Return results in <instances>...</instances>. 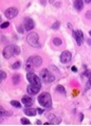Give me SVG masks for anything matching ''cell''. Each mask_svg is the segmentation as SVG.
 Masks as SVG:
<instances>
[{"instance_id": "e575fe53", "label": "cell", "mask_w": 91, "mask_h": 126, "mask_svg": "<svg viewBox=\"0 0 91 126\" xmlns=\"http://www.w3.org/2000/svg\"><path fill=\"white\" fill-rule=\"evenodd\" d=\"M89 34H90V36H91V31H90V32H89Z\"/></svg>"}, {"instance_id": "83f0119b", "label": "cell", "mask_w": 91, "mask_h": 126, "mask_svg": "<svg viewBox=\"0 0 91 126\" xmlns=\"http://www.w3.org/2000/svg\"><path fill=\"white\" fill-rule=\"evenodd\" d=\"M87 43H88L90 46H91V39H87Z\"/></svg>"}, {"instance_id": "f546056e", "label": "cell", "mask_w": 91, "mask_h": 126, "mask_svg": "<svg viewBox=\"0 0 91 126\" xmlns=\"http://www.w3.org/2000/svg\"><path fill=\"white\" fill-rule=\"evenodd\" d=\"M37 111H38L39 113H43V110H41V109H37Z\"/></svg>"}, {"instance_id": "4dcf8cb0", "label": "cell", "mask_w": 91, "mask_h": 126, "mask_svg": "<svg viewBox=\"0 0 91 126\" xmlns=\"http://www.w3.org/2000/svg\"><path fill=\"white\" fill-rule=\"evenodd\" d=\"M36 123H37V125H41V122H40V121H37Z\"/></svg>"}, {"instance_id": "30bf717a", "label": "cell", "mask_w": 91, "mask_h": 126, "mask_svg": "<svg viewBox=\"0 0 91 126\" xmlns=\"http://www.w3.org/2000/svg\"><path fill=\"white\" fill-rule=\"evenodd\" d=\"M23 26H24V29L27 31H31V30L34 29L35 22L31 18H26L24 19V22H23Z\"/></svg>"}, {"instance_id": "8fae6325", "label": "cell", "mask_w": 91, "mask_h": 126, "mask_svg": "<svg viewBox=\"0 0 91 126\" xmlns=\"http://www.w3.org/2000/svg\"><path fill=\"white\" fill-rule=\"evenodd\" d=\"M47 118H48V120L50 121L52 124H55V125H57V124H59L61 122V118H57L56 115L53 114V113H49L47 115Z\"/></svg>"}, {"instance_id": "e0dca14e", "label": "cell", "mask_w": 91, "mask_h": 126, "mask_svg": "<svg viewBox=\"0 0 91 126\" xmlns=\"http://www.w3.org/2000/svg\"><path fill=\"white\" fill-rule=\"evenodd\" d=\"M19 80H20L19 74H14V75H13V83L15 84V85H17V84L19 83Z\"/></svg>"}, {"instance_id": "8992f818", "label": "cell", "mask_w": 91, "mask_h": 126, "mask_svg": "<svg viewBox=\"0 0 91 126\" xmlns=\"http://www.w3.org/2000/svg\"><path fill=\"white\" fill-rule=\"evenodd\" d=\"M40 79H43L45 83H52V82H54L55 76L52 74L48 69H43L40 71Z\"/></svg>"}, {"instance_id": "ffe728a7", "label": "cell", "mask_w": 91, "mask_h": 126, "mask_svg": "<svg viewBox=\"0 0 91 126\" xmlns=\"http://www.w3.org/2000/svg\"><path fill=\"white\" fill-rule=\"evenodd\" d=\"M20 122H21V124H22V125H30V124H31V122L28 120L27 118H22L21 120H20Z\"/></svg>"}, {"instance_id": "f1b7e54d", "label": "cell", "mask_w": 91, "mask_h": 126, "mask_svg": "<svg viewBox=\"0 0 91 126\" xmlns=\"http://www.w3.org/2000/svg\"><path fill=\"white\" fill-rule=\"evenodd\" d=\"M72 71L75 72V71H76V67H72Z\"/></svg>"}, {"instance_id": "6da1fadb", "label": "cell", "mask_w": 91, "mask_h": 126, "mask_svg": "<svg viewBox=\"0 0 91 126\" xmlns=\"http://www.w3.org/2000/svg\"><path fill=\"white\" fill-rule=\"evenodd\" d=\"M43 64V59H41L40 56L38 55H34V56H31L27 62V66H26V69L27 71H33L34 68H37Z\"/></svg>"}, {"instance_id": "cb8c5ba5", "label": "cell", "mask_w": 91, "mask_h": 126, "mask_svg": "<svg viewBox=\"0 0 91 126\" xmlns=\"http://www.w3.org/2000/svg\"><path fill=\"white\" fill-rule=\"evenodd\" d=\"M10 26V22H3V23H1V29H5V28H8Z\"/></svg>"}, {"instance_id": "44dd1931", "label": "cell", "mask_w": 91, "mask_h": 126, "mask_svg": "<svg viewBox=\"0 0 91 126\" xmlns=\"http://www.w3.org/2000/svg\"><path fill=\"white\" fill-rule=\"evenodd\" d=\"M59 26H61V22L56 21V22H54L53 24H52V29H53V30H57L59 28Z\"/></svg>"}, {"instance_id": "277c9868", "label": "cell", "mask_w": 91, "mask_h": 126, "mask_svg": "<svg viewBox=\"0 0 91 126\" xmlns=\"http://www.w3.org/2000/svg\"><path fill=\"white\" fill-rule=\"evenodd\" d=\"M27 79L30 82L31 85L36 86L38 88H41V82H40V78L37 76L33 71H29L27 73Z\"/></svg>"}, {"instance_id": "7402d4cb", "label": "cell", "mask_w": 91, "mask_h": 126, "mask_svg": "<svg viewBox=\"0 0 91 126\" xmlns=\"http://www.w3.org/2000/svg\"><path fill=\"white\" fill-rule=\"evenodd\" d=\"M20 65H21V64H20V62H16V63H14V64L12 65V68L16 70V69L20 68Z\"/></svg>"}, {"instance_id": "52a82bcc", "label": "cell", "mask_w": 91, "mask_h": 126, "mask_svg": "<svg viewBox=\"0 0 91 126\" xmlns=\"http://www.w3.org/2000/svg\"><path fill=\"white\" fill-rule=\"evenodd\" d=\"M4 15H5V17L8 19L15 18V17L18 15V10H17L16 8H10L4 12Z\"/></svg>"}, {"instance_id": "7a4b0ae2", "label": "cell", "mask_w": 91, "mask_h": 126, "mask_svg": "<svg viewBox=\"0 0 91 126\" xmlns=\"http://www.w3.org/2000/svg\"><path fill=\"white\" fill-rule=\"evenodd\" d=\"M19 53H20V49L17 46H8L3 49V51H2L3 57L6 59L15 56V55H19Z\"/></svg>"}, {"instance_id": "9a60e30c", "label": "cell", "mask_w": 91, "mask_h": 126, "mask_svg": "<svg viewBox=\"0 0 91 126\" xmlns=\"http://www.w3.org/2000/svg\"><path fill=\"white\" fill-rule=\"evenodd\" d=\"M83 6H84L83 0H75L74 1V8L76 11H80V10L83 9Z\"/></svg>"}, {"instance_id": "4316f807", "label": "cell", "mask_w": 91, "mask_h": 126, "mask_svg": "<svg viewBox=\"0 0 91 126\" xmlns=\"http://www.w3.org/2000/svg\"><path fill=\"white\" fill-rule=\"evenodd\" d=\"M18 32L23 33V31H22V27H18Z\"/></svg>"}, {"instance_id": "5b68a950", "label": "cell", "mask_w": 91, "mask_h": 126, "mask_svg": "<svg viewBox=\"0 0 91 126\" xmlns=\"http://www.w3.org/2000/svg\"><path fill=\"white\" fill-rule=\"evenodd\" d=\"M27 41H28V44L31 45L32 47H35V48H39L40 47L39 36H38V34L35 33V32H31L29 35H28L27 36Z\"/></svg>"}, {"instance_id": "2e32d148", "label": "cell", "mask_w": 91, "mask_h": 126, "mask_svg": "<svg viewBox=\"0 0 91 126\" xmlns=\"http://www.w3.org/2000/svg\"><path fill=\"white\" fill-rule=\"evenodd\" d=\"M56 91L59 92V93H62V94H65V93H66L65 87H64V86H61V85H58V86L56 87Z\"/></svg>"}, {"instance_id": "7c38bea8", "label": "cell", "mask_w": 91, "mask_h": 126, "mask_svg": "<svg viewBox=\"0 0 91 126\" xmlns=\"http://www.w3.org/2000/svg\"><path fill=\"white\" fill-rule=\"evenodd\" d=\"M39 90H40V88L31 85V84H30V86H28V88H27L28 94H30V95H35V94H37L38 92H39Z\"/></svg>"}, {"instance_id": "ba28073f", "label": "cell", "mask_w": 91, "mask_h": 126, "mask_svg": "<svg viewBox=\"0 0 91 126\" xmlns=\"http://www.w3.org/2000/svg\"><path fill=\"white\" fill-rule=\"evenodd\" d=\"M73 35H74V38H75V41L76 44L80 46V45L83 44L84 41V35H83V32L80 30H75L74 32H73Z\"/></svg>"}, {"instance_id": "5bb4252c", "label": "cell", "mask_w": 91, "mask_h": 126, "mask_svg": "<svg viewBox=\"0 0 91 126\" xmlns=\"http://www.w3.org/2000/svg\"><path fill=\"white\" fill-rule=\"evenodd\" d=\"M36 112H38L37 109H35V108H31V107H28L26 110H24V113L27 115H30V117H34V115H36Z\"/></svg>"}, {"instance_id": "836d02e7", "label": "cell", "mask_w": 91, "mask_h": 126, "mask_svg": "<svg viewBox=\"0 0 91 126\" xmlns=\"http://www.w3.org/2000/svg\"><path fill=\"white\" fill-rule=\"evenodd\" d=\"M89 84H90V86H91V76L89 78Z\"/></svg>"}, {"instance_id": "4fadbf2b", "label": "cell", "mask_w": 91, "mask_h": 126, "mask_svg": "<svg viewBox=\"0 0 91 126\" xmlns=\"http://www.w3.org/2000/svg\"><path fill=\"white\" fill-rule=\"evenodd\" d=\"M22 103L26 105L27 107H30L31 105L33 104V99L30 96V94H29V95H24L22 97Z\"/></svg>"}, {"instance_id": "484cf974", "label": "cell", "mask_w": 91, "mask_h": 126, "mask_svg": "<svg viewBox=\"0 0 91 126\" xmlns=\"http://www.w3.org/2000/svg\"><path fill=\"white\" fill-rule=\"evenodd\" d=\"M86 17H88V18L91 19V12H87L86 13Z\"/></svg>"}, {"instance_id": "603a6c76", "label": "cell", "mask_w": 91, "mask_h": 126, "mask_svg": "<svg viewBox=\"0 0 91 126\" xmlns=\"http://www.w3.org/2000/svg\"><path fill=\"white\" fill-rule=\"evenodd\" d=\"M5 79H6V73L4 71H0V79H1V82Z\"/></svg>"}, {"instance_id": "d6a6232c", "label": "cell", "mask_w": 91, "mask_h": 126, "mask_svg": "<svg viewBox=\"0 0 91 126\" xmlns=\"http://www.w3.org/2000/svg\"><path fill=\"white\" fill-rule=\"evenodd\" d=\"M55 1V0H49V2H50V3H53Z\"/></svg>"}, {"instance_id": "d4e9b609", "label": "cell", "mask_w": 91, "mask_h": 126, "mask_svg": "<svg viewBox=\"0 0 91 126\" xmlns=\"http://www.w3.org/2000/svg\"><path fill=\"white\" fill-rule=\"evenodd\" d=\"M84 76H88V78H90L91 76V71L90 70H87V71L84 72Z\"/></svg>"}, {"instance_id": "ac0fdd59", "label": "cell", "mask_w": 91, "mask_h": 126, "mask_svg": "<svg viewBox=\"0 0 91 126\" xmlns=\"http://www.w3.org/2000/svg\"><path fill=\"white\" fill-rule=\"evenodd\" d=\"M61 43H62V41H61V38H58V37L53 38V44L55 45V46H61Z\"/></svg>"}, {"instance_id": "9c48e42d", "label": "cell", "mask_w": 91, "mask_h": 126, "mask_svg": "<svg viewBox=\"0 0 91 126\" xmlns=\"http://www.w3.org/2000/svg\"><path fill=\"white\" fill-rule=\"evenodd\" d=\"M71 58H72V55L69 51H64L61 55V62L62 64H67V63H69L71 61Z\"/></svg>"}, {"instance_id": "3957f363", "label": "cell", "mask_w": 91, "mask_h": 126, "mask_svg": "<svg viewBox=\"0 0 91 126\" xmlns=\"http://www.w3.org/2000/svg\"><path fill=\"white\" fill-rule=\"evenodd\" d=\"M38 103H39L41 106L45 107L46 109H50L52 107V99L50 93L48 92H43L38 96Z\"/></svg>"}, {"instance_id": "d6986e66", "label": "cell", "mask_w": 91, "mask_h": 126, "mask_svg": "<svg viewBox=\"0 0 91 126\" xmlns=\"http://www.w3.org/2000/svg\"><path fill=\"white\" fill-rule=\"evenodd\" d=\"M11 105L16 108H20L21 107V104H20L19 102H17V101H11Z\"/></svg>"}, {"instance_id": "1f68e13d", "label": "cell", "mask_w": 91, "mask_h": 126, "mask_svg": "<svg viewBox=\"0 0 91 126\" xmlns=\"http://www.w3.org/2000/svg\"><path fill=\"white\" fill-rule=\"evenodd\" d=\"M85 2H86V3H90L91 0H85Z\"/></svg>"}]
</instances>
